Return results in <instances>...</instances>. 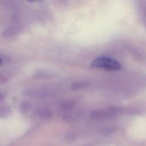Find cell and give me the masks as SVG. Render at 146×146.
<instances>
[{
    "label": "cell",
    "mask_w": 146,
    "mask_h": 146,
    "mask_svg": "<svg viewBox=\"0 0 146 146\" xmlns=\"http://www.w3.org/2000/svg\"><path fill=\"white\" fill-rule=\"evenodd\" d=\"M2 59L0 57V65L2 64Z\"/></svg>",
    "instance_id": "cell-6"
},
{
    "label": "cell",
    "mask_w": 146,
    "mask_h": 146,
    "mask_svg": "<svg viewBox=\"0 0 146 146\" xmlns=\"http://www.w3.org/2000/svg\"><path fill=\"white\" fill-rule=\"evenodd\" d=\"M74 103L70 100H61L59 103V106L61 109L64 110H67L71 109L74 106Z\"/></svg>",
    "instance_id": "cell-2"
},
{
    "label": "cell",
    "mask_w": 146,
    "mask_h": 146,
    "mask_svg": "<svg viewBox=\"0 0 146 146\" xmlns=\"http://www.w3.org/2000/svg\"><path fill=\"white\" fill-rule=\"evenodd\" d=\"M27 1H30V2H33V1H34V0H27Z\"/></svg>",
    "instance_id": "cell-7"
},
{
    "label": "cell",
    "mask_w": 146,
    "mask_h": 146,
    "mask_svg": "<svg viewBox=\"0 0 146 146\" xmlns=\"http://www.w3.org/2000/svg\"><path fill=\"white\" fill-rule=\"evenodd\" d=\"M38 115L41 118L44 119H48L51 117V112L45 108L40 110L38 112Z\"/></svg>",
    "instance_id": "cell-3"
},
{
    "label": "cell",
    "mask_w": 146,
    "mask_h": 146,
    "mask_svg": "<svg viewBox=\"0 0 146 146\" xmlns=\"http://www.w3.org/2000/svg\"><path fill=\"white\" fill-rule=\"evenodd\" d=\"M35 76L39 78H49L52 77V75L50 73H48L47 72L44 71H39L38 73L35 74Z\"/></svg>",
    "instance_id": "cell-4"
},
{
    "label": "cell",
    "mask_w": 146,
    "mask_h": 146,
    "mask_svg": "<svg viewBox=\"0 0 146 146\" xmlns=\"http://www.w3.org/2000/svg\"><path fill=\"white\" fill-rule=\"evenodd\" d=\"M91 66L94 68L109 71L119 70L121 67L120 62L115 59L107 56H100L95 59L91 63Z\"/></svg>",
    "instance_id": "cell-1"
},
{
    "label": "cell",
    "mask_w": 146,
    "mask_h": 146,
    "mask_svg": "<svg viewBox=\"0 0 146 146\" xmlns=\"http://www.w3.org/2000/svg\"><path fill=\"white\" fill-rule=\"evenodd\" d=\"M84 86V84L83 82H76L74 83V84H72L71 86V89L74 90H78L83 87Z\"/></svg>",
    "instance_id": "cell-5"
}]
</instances>
